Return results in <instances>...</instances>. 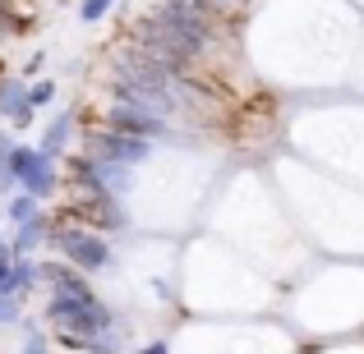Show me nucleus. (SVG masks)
Segmentation results:
<instances>
[{"mask_svg": "<svg viewBox=\"0 0 364 354\" xmlns=\"http://www.w3.org/2000/svg\"><path fill=\"white\" fill-rule=\"evenodd\" d=\"M55 244V253H60L65 267H74V272H102V267H111V248L102 235L83 231V226L65 221V216H55L51 221V235H46Z\"/></svg>", "mask_w": 364, "mask_h": 354, "instance_id": "nucleus-1", "label": "nucleus"}, {"mask_svg": "<svg viewBox=\"0 0 364 354\" xmlns=\"http://www.w3.org/2000/svg\"><path fill=\"white\" fill-rule=\"evenodd\" d=\"M5 175L18 179V184H23V194L33 198V203H42V198L55 194V166H51V157H42L37 148H9Z\"/></svg>", "mask_w": 364, "mask_h": 354, "instance_id": "nucleus-2", "label": "nucleus"}, {"mask_svg": "<svg viewBox=\"0 0 364 354\" xmlns=\"http://www.w3.org/2000/svg\"><path fill=\"white\" fill-rule=\"evenodd\" d=\"M107 129L111 133H124V138H139V143H152L166 133V116H157V111L139 106V101L129 97H116L107 111Z\"/></svg>", "mask_w": 364, "mask_h": 354, "instance_id": "nucleus-3", "label": "nucleus"}, {"mask_svg": "<svg viewBox=\"0 0 364 354\" xmlns=\"http://www.w3.org/2000/svg\"><path fill=\"white\" fill-rule=\"evenodd\" d=\"M83 148H88V161H97V166H134V161L148 157V143L124 138V133H111V129H88Z\"/></svg>", "mask_w": 364, "mask_h": 354, "instance_id": "nucleus-4", "label": "nucleus"}, {"mask_svg": "<svg viewBox=\"0 0 364 354\" xmlns=\"http://www.w3.org/2000/svg\"><path fill=\"white\" fill-rule=\"evenodd\" d=\"M46 235H51V216H42V212L28 216V221L18 226V239L9 244V258H28L37 244H46Z\"/></svg>", "mask_w": 364, "mask_h": 354, "instance_id": "nucleus-5", "label": "nucleus"}, {"mask_svg": "<svg viewBox=\"0 0 364 354\" xmlns=\"http://www.w3.org/2000/svg\"><path fill=\"white\" fill-rule=\"evenodd\" d=\"M0 116H9V120H18V124H28V101H23V83H14V79H0Z\"/></svg>", "mask_w": 364, "mask_h": 354, "instance_id": "nucleus-6", "label": "nucleus"}, {"mask_svg": "<svg viewBox=\"0 0 364 354\" xmlns=\"http://www.w3.org/2000/svg\"><path fill=\"white\" fill-rule=\"evenodd\" d=\"M70 133H74V116H55V120H51V129H46V138H42V148H37V152L55 161V157L65 152V138H70Z\"/></svg>", "mask_w": 364, "mask_h": 354, "instance_id": "nucleus-7", "label": "nucleus"}, {"mask_svg": "<svg viewBox=\"0 0 364 354\" xmlns=\"http://www.w3.org/2000/svg\"><path fill=\"white\" fill-rule=\"evenodd\" d=\"M23 101H28V111L51 106V101H55V83H51V79H37L33 88H23Z\"/></svg>", "mask_w": 364, "mask_h": 354, "instance_id": "nucleus-8", "label": "nucleus"}, {"mask_svg": "<svg viewBox=\"0 0 364 354\" xmlns=\"http://www.w3.org/2000/svg\"><path fill=\"white\" fill-rule=\"evenodd\" d=\"M28 216H37V203H33L28 194H18L14 203H9V221H14V226H23Z\"/></svg>", "mask_w": 364, "mask_h": 354, "instance_id": "nucleus-9", "label": "nucleus"}, {"mask_svg": "<svg viewBox=\"0 0 364 354\" xmlns=\"http://www.w3.org/2000/svg\"><path fill=\"white\" fill-rule=\"evenodd\" d=\"M111 5H116V0H83V5H79V18H83V23H97Z\"/></svg>", "mask_w": 364, "mask_h": 354, "instance_id": "nucleus-10", "label": "nucleus"}, {"mask_svg": "<svg viewBox=\"0 0 364 354\" xmlns=\"http://www.w3.org/2000/svg\"><path fill=\"white\" fill-rule=\"evenodd\" d=\"M23 285H18V272H14V258L9 262H0V294H18Z\"/></svg>", "mask_w": 364, "mask_h": 354, "instance_id": "nucleus-11", "label": "nucleus"}, {"mask_svg": "<svg viewBox=\"0 0 364 354\" xmlns=\"http://www.w3.org/2000/svg\"><path fill=\"white\" fill-rule=\"evenodd\" d=\"M18 318V294H0V322H14Z\"/></svg>", "mask_w": 364, "mask_h": 354, "instance_id": "nucleus-12", "label": "nucleus"}, {"mask_svg": "<svg viewBox=\"0 0 364 354\" xmlns=\"http://www.w3.org/2000/svg\"><path fill=\"white\" fill-rule=\"evenodd\" d=\"M23 354H46V341H42V336H28V345H23Z\"/></svg>", "mask_w": 364, "mask_h": 354, "instance_id": "nucleus-13", "label": "nucleus"}, {"mask_svg": "<svg viewBox=\"0 0 364 354\" xmlns=\"http://www.w3.org/2000/svg\"><path fill=\"white\" fill-rule=\"evenodd\" d=\"M139 354H166V345L157 341V345H148V350H139Z\"/></svg>", "mask_w": 364, "mask_h": 354, "instance_id": "nucleus-14", "label": "nucleus"}, {"mask_svg": "<svg viewBox=\"0 0 364 354\" xmlns=\"http://www.w3.org/2000/svg\"><path fill=\"white\" fill-rule=\"evenodd\" d=\"M5 18H14V14H9V9H5V5H0V33H5V28H9V23H5Z\"/></svg>", "mask_w": 364, "mask_h": 354, "instance_id": "nucleus-15", "label": "nucleus"}, {"mask_svg": "<svg viewBox=\"0 0 364 354\" xmlns=\"http://www.w3.org/2000/svg\"><path fill=\"white\" fill-rule=\"evenodd\" d=\"M0 262H9V244H5V239H0Z\"/></svg>", "mask_w": 364, "mask_h": 354, "instance_id": "nucleus-16", "label": "nucleus"}]
</instances>
